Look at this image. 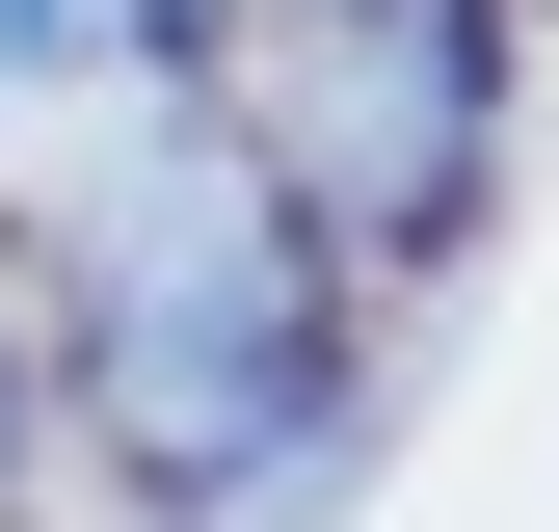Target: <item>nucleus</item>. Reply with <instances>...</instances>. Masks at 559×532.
I'll list each match as a JSON object with an SVG mask.
<instances>
[{"label":"nucleus","instance_id":"obj_1","mask_svg":"<svg viewBox=\"0 0 559 532\" xmlns=\"http://www.w3.org/2000/svg\"><path fill=\"white\" fill-rule=\"evenodd\" d=\"M81 399H107V452L160 506H214V480H266L320 426V214L266 186V133L160 107L107 160V214H81Z\"/></svg>","mask_w":559,"mask_h":532},{"label":"nucleus","instance_id":"obj_2","mask_svg":"<svg viewBox=\"0 0 559 532\" xmlns=\"http://www.w3.org/2000/svg\"><path fill=\"white\" fill-rule=\"evenodd\" d=\"M266 186L320 240H427L479 186V0H266Z\"/></svg>","mask_w":559,"mask_h":532},{"label":"nucleus","instance_id":"obj_3","mask_svg":"<svg viewBox=\"0 0 559 532\" xmlns=\"http://www.w3.org/2000/svg\"><path fill=\"white\" fill-rule=\"evenodd\" d=\"M240 0H0V81H107V53H214Z\"/></svg>","mask_w":559,"mask_h":532},{"label":"nucleus","instance_id":"obj_4","mask_svg":"<svg viewBox=\"0 0 559 532\" xmlns=\"http://www.w3.org/2000/svg\"><path fill=\"white\" fill-rule=\"evenodd\" d=\"M0 452H27V373H0Z\"/></svg>","mask_w":559,"mask_h":532}]
</instances>
